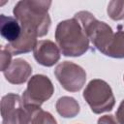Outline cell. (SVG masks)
Segmentation results:
<instances>
[{"instance_id":"cell-1","label":"cell","mask_w":124,"mask_h":124,"mask_svg":"<svg viewBox=\"0 0 124 124\" xmlns=\"http://www.w3.org/2000/svg\"><path fill=\"white\" fill-rule=\"evenodd\" d=\"M50 5L51 1L46 0H21L16 4L13 13L24 31L43 37L47 34L51 23Z\"/></svg>"},{"instance_id":"cell-2","label":"cell","mask_w":124,"mask_h":124,"mask_svg":"<svg viewBox=\"0 0 124 124\" xmlns=\"http://www.w3.org/2000/svg\"><path fill=\"white\" fill-rule=\"evenodd\" d=\"M55 40L64 56H81L89 49V39L75 17L62 20L57 24Z\"/></svg>"},{"instance_id":"cell-3","label":"cell","mask_w":124,"mask_h":124,"mask_svg":"<svg viewBox=\"0 0 124 124\" xmlns=\"http://www.w3.org/2000/svg\"><path fill=\"white\" fill-rule=\"evenodd\" d=\"M74 17L79 21L83 31L93 44L94 47L105 54L114 35L111 27L104 21H99L87 11L78 12Z\"/></svg>"},{"instance_id":"cell-4","label":"cell","mask_w":124,"mask_h":124,"mask_svg":"<svg viewBox=\"0 0 124 124\" xmlns=\"http://www.w3.org/2000/svg\"><path fill=\"white\" fill-rule=\"evenodd\" d=\"M83 98L96 114L110 111L115 105L111 87L108 82L100 78L89 81L83 91Z\"/></svg>"},{"instance_id":"cell-5","label":"cell","mask_w":124,"mask_h":124,"mask_svg":"<svg viewBox=\"0 0 124 124\" xmlns=\"http://www.w3.org/2000/svg\"><path fill=\"white\" fill-rule=\"evenodd\" d=\"M54 92V86L48 77L45 75L33 76L22 94L23 106H38L47 101Z\"/></svg>"},{"instance_id":"cell-6","label":"cell","mask_w":124,"mask_h":124,"mask_svg":"<svg viewBox=\"0 0 124 124\" xmlns=\"http://www.w3.org/2000/svg\"><path fill=\"white\" fill-rule=\"evenodd\" d=\"M54 75L62 87L70 92L79 91L86 81V73L79 65L71 61H64L58 64Z\"/></svg>"},{"instance_id":"cell-7","label":"cell","mask_w":124,"mask_h":124,"mask_svg":"<svg viewBox=\"0 0 124 124\" xmlns=\"http://www.w3.org/2000/svg\"><path fill=\"white\" fill-rule=\"evenodd\" d=\"M23 103L20 97L15 93H8L1 100L2 124H21L20 116Z\"/></svg>"},{"instance_id":"cell-8","label":"cell","mask_w":124,"mask_h":124,"mask_svg":"<svg viewBox=\"0 0 124 124\" xmlns=\"http://www.w3.org/2000/svg\"><path fill=\"white\" fill-rule=\"evenodd\" d=\"M33 54L36 61L45 67H51L60 59V49L50 40L39 41L33 49Z\"/></svg>"},{"instance_id":"cell-9","label":"cell","mask_w":124,"mask_h":124,"mask_svg":"<svg viewBox=\"0 0 124 124\" xmlns=\"http://www.w3.org/2000/svg\"><path fill=\"white\" fill-rule=\"evenodd\" d=\"M6 79L12 84L24 83L32 74L31 65L24 59L17 58L12 61L9 68L3 72Z\"/></svg>"},{"instance_id":"cell-10","label":"cell","mask_w":124,"mask_h":124,"mask_svg":"<svg viewBox=\"0 0 124 124\" xmlns=\"http://www.w3.org/2000/svg\"><path fill=\"white\" fill-rule=\"evenodd\" d=\"M21 124H57L51 113L42 109L38 106H23L21 116Z\"/></svg>"},{"instance_id":"cell-11","label":"cell","mask_w":124,"mask_h":124,"mask_svg":"<svg viewBox=\"0 0 124 124\" xmlns=\"http://www.w3.org/2000/svg\"><path fill=\"white\" fill-rule=\"evenodd\" d=\"M37 43V36L22 29L20 37L14 43H8L6 46H4V47L9 50L13 55H17L30 52L34 49Z\"/></svg>"},{"instance_id":"cell-12","label":"cell","mask_w":124,"mask_h":124,"mask_svg":"<svg viewBox=\"0 0 124 124\" xmlns=\"http://www.w3.org/2000/svg\"><path fill=\"white\" fill-rule=\"evenodd\" d=\"M21 25L16 17L0 16V33L1 36L8 41V43L16 42L21 35Z\"/></svg>"},{"instance_id":"cell-13","label":"cell","mask_w":124,"mask_h":124,"mask_svg":"<svg viewBox=\"0 0 124 124\" xmlns=\"http://www.w3.org/2000/svg\"><path fill=\"white\" fill-rule=\"evenodd\" d=\"M56 110L57 112L65 118L75 117L79 112V105L73 97L63 96L59 98L56 102Z\"/></svg>"},{"instance_id":"cell-14","label":"cell","mask_w":124,"mask_h":124,"mask_svg":"<svg viewBox=\"0 0 124 124\" xmlns=\"http://www.w3.org/2000/svg\"><path fill=\"white\" fill-rule=\"evenodd\" d=\"M105 55L112 58H124V31L118 30L107 48Z\"/></svg>"},{"instance_id":"cell-15","label":"cell","mask_w":124,"mask_h":124,"mask_svg":"<svg viewBox=\"0 0 124 124\" xmlns=\"http://www.w3.org/2000/svg\"><path fill=\"white\" fill-rule=\"evenodd\" d=\"M107 13L113 20H121L124 18V1L112 0L108 5Z\"/></svg>"},{"instance_id":"cell-16","label":"cell","mask_w":124,"mask_h":124,"mask_svg":"<svg viewBox=\"0 0 124 124\" xmlns=\"http://www.w3.org/2000/svg\"><path fill=\"white\" fill-rule=\"evenodd\" d=\"M12 55L13 54L9 50H7L4 46H2V48H1V71L2 72L6 71L9 68V66L11 65Z\"/></svg>"},{"instance_id":"cell-17","label":"cell","mask_w":124,"mask_h":124,"mask_svg":"<svg viewBox=\"0 0 124 124\" xmlns=\"http://www.w3.org/2000/svg\"><path fill=\"white\" fill-rule=\"evenodd\" d=\"M97 124H119V122L117 121V119L113 116V115H104L101 116L98 119Z\"/></svg>"},{"instance_id":"cell-18","label":"cell","mask_w":124,"mask_h":124,"mask_svg":"<svg viewBox=\"0 0 124 124\" xmlns=\"http://www.w3.org/2000/svg\"><path fill=\"white\" fill-rule=\"evenodd\" d=\"M115 115H116V119L119 122V124H124V100L120 103Z\"/></svg>"},{"instance_id":"cell-19","label":"cell","mask_w":124,"mask_h":124,"mask_svg":"<svg viewBox=\"0 0 124 124\" xmlns=\"http://www.w3.org/2000/svg\"><path fill=\"white\" fill-rule=\"evenodd\" d=\"M123 79H124V77H123Z\"/></svg>"}]
</instances>
